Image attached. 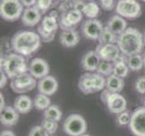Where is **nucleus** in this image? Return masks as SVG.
Segmentation results:
<instances>
[{
    "mask_svg": "<svg viewBox=\"0 0 145 136\" xmlns=\"http://www.w3.org/2000/svg\"><path fill=\"white\" fill-rule=\"evenodd\" d=\"M41 36L33 31H19L11 39V48L14 53L28 56L37 52L41 46Z\"/></svg>",
    "mask_w": 145,
    "mask_h": 136,
    "instance_id": "f257e3e1",
    "label": "nucleus"
},
{
    "mask_svg": "<svg viewBox=\"0 0 145 136\" xmlns=\"http://www.w3.org/2000/svg\"><path fill=\"white\" fill-rule=\"evenodd\" d=\"M116 44L121 53L126 56L141 54L144 46L143 34L136 28L128 27L118 36Z\"/></svg>",
    "mask_w": 145,
    "mask_h": 136,
    "instance_id": "f03ea898",
    "label": "nucleus"
},
{
    "mask_svg": "<svg viewBox=\"0 0 145 136\" xmlns=\"http://www.w3.org/2000/svg\"><path fill=\"white\" fill-rule=\"evenodd\" d=\"M1 70L7 74L9 79H14L29 71L26 59L24 55L11 53L1 57Z\"/></svg>",
    "mask_w": 145,
    "mask_h": 136,
    "instance_id": "7ed1b4c3",
    "label": "nucleus"
},
{
    "mask_svg": "<svg viewBox=\"0 0 145 136\" xmlns=\"http://www.w3.org/2000/svg\"><path fill=\"white\" fill-rule=\"evenodd\" d=\"M24 6L20 0H1L0 16L7 22H14L22 17Z\"/></svg>",
    "mask_w": 145,
    "mask_h": 136,
    "instance_id": "20e7f679",
    "label": "nucleus"
},
{
    "mask_svg": "<svg viewBox=\"0 0 145 136\" xmlns=\"http://www.w3.org/2000/svg\"><path fill=\"white\" fill-rule=\"evenodd\" d=\"M87 129L86 120L78 113L69 114L63 123V131L69 136H81L86 133Z\"/></svg>",
    "mask_w": 145,
    "mask_h": 136,
    "instance_id": "39448f33",
    "label": "nucleus"
},
{
    "mask_svg": "<svg viewBox=\"0 0 145 136\" xmlns=\"http://www.w3.org/2000/svg\"><path fill=\"white\" fill-rule=\"evenodd\" d=\"M116 11L123 18L134 19L141 17L142 7L137 0H118Z\"/></svg>",
    "mask_w": 145,
    "mask_h": 136,
    "instance_id": "423d86ee",
    "label": "nucleus"
},
{
    "mask_svg": "<svg viewBox=\"0 0 145 136\" xmlns=\"http://www.w3.org/2000/svg\"><path fill=\"white\" fill-rule=\"evenodd\" d=\"M59 27V20L55 19L50 16L44 17L42 20V23L38 26L37 30L39 36L44 42L50 43L54 39L58 28Z\"/></svg>",
    "mask_w": 145,
    "mask_h": 136,
    "instance_id": "0eeeda50",
    "label": "nucleus"
},
{
    "mask_svg": "<svg viewBox=\"0 0 145 136\" xmlns=\"http://www.w3.org/2000/svg\"><path fill=\"white\" fill-rule=\"evenodd\" d=\"M37 81L29 72L23 74L11 81V88L17 94H24L37 86Z\"/></svg>",
    "mask_w": 145,
    "mask_h": 136,
    "instance_id": "6e6552de",
    "label": "nucleus"
},
{
    "mask_svg": "<svg viewBox=\"0 0 145 136\" xmlns=\"http://www.w3.org/2000/svg\"><path fill=\"white\" fill-rule=\"evenodd\" d=\"M129 129L134 136H145V107H141L132 113Z\"/></svg>",
    "mask_w": 145,
    "mask_h": 136,
    "instance_id": "1a4fd4ad",
    "label": "nucleus"
},
{
    "mask_svg": "<svg viewBox=\"0 0 145 136\" xmlns=\"http://www.w3.org/2000/svg\"><path fill=\"white\" fill-rule=\"evenodd\" d=\"M103 30L104 27L102 23L97 18H88V20H85L81 26V32L83 36L87 39L90 40H98Z\"/></svg>",
    "mask_w": 145,
    "mask_h": 136,
    "instance_id": "9d476101",
    "label": "nucleus"
},
{
    "mask_svg": "<svg viewBox=\"0 0 145 136\" xmlns=\"http://www.w3.org/2000/svg\"><path fill=\"white\" fill-rule=\"evenodd\" d=\"M82 18V12H79L75 9H71L66 13L61 14V17L59 19V28H61L62 31L68 29H74L73 27L77 26L79 22H81Z\"/></svg>",
    "mask_w": 145,
    "mask_h": 136,
    "instance_id": "9b49d317",
    "label": "nucleus"
},
{
    "mask_svg": "<svg viewBox=\"0 0 145 136\" xmlns=\"http://www.w3.org/2000/svg\"><path fill=\"white\" fill-rule=\"evenodd\" d=\"M107 109L114 114H119L126 111L127 102L122 94L119 93H111L108 96L106 102L105 103Z\"/></svg>",
    "mask_w": 145,
    "mask_h": 136,
    "instance_id": "f8f14e48",
    "label": "nucleus"
},
{
    "mask_svg": "<svg viewBox=\"0 0 145 136\" xmlns=\"http://www.w3.org/2000/svg\"><path fill=\"white\" fill-rule=\"evenodd\" d=\"M96 52L101 60L114 63L117 57L121 54V51L116 44H98L96 49Z\"/></svg>",
    "mask_w": 145,
    "mask_h": 136,
    "instance_id": "ddd939ff",
    "label": "nucleus"
},
{
    "mask_svg": "<svg viewBox=\"0 0 145 136\" xmlns=\"http://www.w3.org/2000/svg\"><path fill=\"white\" fill-rule=\"evenodd\" d=\"M35 79H42L49 75L50 65L46 60L42 58L36 57L33 59L29 64V71Z\"/></svg>",
    "mask_w": 145,
    "mask_h": 136,
    "instance_id": "4468645a",
    "label": "nucleus"
},
{
    "mask_svg": "<svg viewBox=\"0 0 145 136\" xmlns=\"http://www.w3.org/2000/svg\"><path fill=\"white\" fill-rule=\"evenodd\" d=\"M59 87L58 81L52 75H47V76L40 79L37 84V88L39 93L46 94L48 96L53 95L57 92Z\"/></svg>",
    "mask_w": 145,
    "mask_h": 136,
    "instance_id": "2eb2a0df",
    "label": "nucleus"
},
{
    "mask_svg": "<svg viewBox=\"0 0 145 136\" xmlns=\"http://www.w3.org/2000/svg\"><path fill=\"white\" fill-rule=\"evenodd\" d=\"M42 18L41 11L35 7H26L22 15V23L26 27H35L39 24Z\"/></svg>",
    "mask_w": 145,
    "mask_h": 136,
    "instance_id": "dca6fc26",
    "label": "nucleus"
},
{
    "mask_svg": "<svg viewBox=\"0 0 145 136\" xmlns=\"http://www.w3.org/2000/svg\"><path fill=\"white\" fill-rule=\"evenodd\" d=\"M100 62H101V59L95 50V51H88L83 55L81 59V65L84 70L92 73L97 70Z\"/></svg>",
    "mask_w": 145,
    "mask_h": 136,
    "instance_id": "f3484780",
    "label": "nucleus"
},
{
    "mask_svg": "<svg viewBox=\"0 0 145 136\" xmlns=\"http://www.w3.org/2000/svg\"><path fill=\"white\" fill-rule=\"evenodd\" d=\"M59 43H61L63 46L71 48L76 46L79 43L80 40V36H79L78 32L75 29H68L63 30V31L59 34Z\"/></svg>",
    "mask_w": 145,
    "mask_h": 136,
    "instance_id": "a211bd4d",
    "label": "nucleus"
},
{
    "mask_svg": "<svg viewBox=\"0 0 145 136\" xmlns=\"http://www.w3.org/2000/svg\"><path fill=\"white\" fill-rule=\"evenodd\" d=\"M19 120V113L14 106H6L0 111V121L5 126H13Z\"/></svg>",
    "mask_w": 145,
    "mask_h": 136,
    "instance_id": "6ab92c4d",
    "label": "nucleus"
},
{
    "mask_svg": "<svg viewBox=\"0 0 145 136\" xmlns=\"http://www.w3.org/2000/svg\"><path fill=\"white\" fill-rule=\"evenodd\" d=\"M106 27L116 36H120L127 29V23L124 18L119 15H114L108 20Z\"/></svg>",
    "mask_w": 145,
    "mask_h": 136,
    "instance_id": "aec40b11",
    "label": "nucleus"
},
{
    "mask_svg": "<svg viewBox=\"0 0 145 136\" xmlns=\"http://www.w3.org/2000/svg\"><path fill=\"white\" fill-rule=\"evenodd\" d=\"M33 102L32 99L25 94H21L16 98L14 102V107L19 113L25 114L28 113L33 109Z\"/></svg>",
    "mask_w": 145,
    "mask_h": 136,
    "instance_id": "412c9836",
    "label": "nucleus"
},
{
    "mask_svg": "<svg viewBox=\"0 0 145 136\" xmlns=\"http://www.w3.org/2000/svg\"><path fill=\"white\" fill-rule=\"evenodd\" d=\"M124 87V81L121 77H118L116 74H111L106 78V89L111 93H120Z\"/></svg>",
    "mask_w": 145,
    "mask_h": 136,
    "instance_id": "4be33fe9",
    "label": "nucleus"
},
{
    "mask_svg": "<svg viewBox=\"0 0 145 136\" xmlns=\"http://www.w3.org/2000/svg\"><path fill=\"white\" fill-rule=\"evenodd\" d=\"M78 88L85 94H89L94 93L92 73L88 72L81 75L78 81Z\"/></svg>",
    "mask_w": 145,
    "mask_h": 136,
    "instance_id": "5701e85b",
    "label": "nucleus"
},
{
    "mask_svg": "<svg viewBox=\"0 0 145 136\" xmlns=\"http://www.w3.org/2000/svg\"><path fill=\"white\" fill-rule=\"evenodd\" d=\"M52 105V101L46 94L39 93L33 99V106L39 111H45Z\"/></svg>",
    "mask_w": 145,
    "mask_h": 136,
    "instance_id": "b1692460",
    "label": "nucleus"
},
{
    "mask_svg": "<svg viewBox=\"0 0 145 136\" xmlns=\"http://www.w3.org/2000/svg\"><path fill=\"white\" fill-rule=\"evenodd\" d=\"M43 117L44 119H48L53 121V122H59L62 117V113L61 109H59L57 105L52 104L51 106L48 107L43 113Z\"/></svg>",
    "mask_w": 145,
    "mask_h": 136,
    "instance_id": "393cba45",
    "label": "nucleus"
},
{
    "mask_svg": "<svg viewBox=\"0 0 145 136\" xmlns=\"http://www.w3.org/2000/svg\"><path fill=\"white\" fill-rule=\"evenodd\" d=\"M127 64L130 70H132L133 72H137L144 66L143 56L140 54L127 56Z\"/></svg>",
    "mask_w": 145,
    "mask_h": 136,
    "instance_id": "a878e982",
    "label": "nucleus"
},
{
    "mask_svg": "<svg viewBox=\"0 0 145 136\" xmlns=\"http://www.w3.org/2000/svg\"><path fill=\"white\" fill-rule=\"evenodd\" d=\"M118 36L112 33L110 30L105 27L101 34L98 38V42L100 44H116L117 43Z\"/></svg>",
    "mask_w": 145,
    "mask_h": 136,
    "instance_id": "bb28decb",
    "label": "nucleus"
},
{
    "mask_svg": "<svg viewBox=\"0 0 145 136\" xmlns=\"http://www.w3.org/2000/svg\"><path fill=\"white\" fill-rule=\"evenodd\" d=\"M100 13V9L98 5L94 2H88L86 4V7H85L83 10V14L86 16L88 19H95L98 17V15Z\"/></svg>",
    "mask_w": 145,
    "mask_h": 136,
    "instance_id": "cd10ccee",
    "label": "nucleus"
},
{
    "mask_svg": "<svg viewBox=\"0 0 145 136\" xmlns=\"http://www.w3.org/2000/svg\"><path fill=\"white\" fill-rule=\"evenodd\" d=\"M92 80H93L94 93L103 91L104 88L106 87V79H105V77L102 74H100L98 73H92Z\"/></svg>",
    "mask_w": 145,
    "mask_h": 136,
    "instance_id": "c85d7f7f",
    "label": "nucleus"
},
{
    "mask_svg": "<svg viewBox=\"0 0 145 136\" xmlns=\"http://www.w3.org/2000/svg\"><path fill=\"white\" fill-rule=\"evenodd\" d=\"M113 71H114V64L112 62H108V61H104V60H101L100 62L97 73L102 74L103 76H109V75L113 74Z\"/></svg>",
    "mask_w": 145,
    "mask_h": 136,
    "instance_id": "c756f323",
    "label": "nucleus"
},
{
    "mask_svg": "<svg viewBox=\"0 0 145 136\" xmlns=\"http://www.w3.org/2000/svg\"><path fill=\"white\" fill-rule=\"evenodd\" d=\"M114 64V71L113 74L117 75L118 77L125 78L129 74V67L127 63H113Z\"/></svg>",
    "mask_w": 145,
    "mask_h": 136,
    "instance_id": "7c9ffc66",
    "label": "nucleus"
},
{
    "mask_svg": "<svg viewBox=\"0 0 145 136\" xmlns=\"http://www.w3.org/2000/svg\"><path fill=\"white\" fill-rule=\"evenodd\" d=\"M56 6L54 0H37L35 7L41 11L42 14H45L52 7Z\"/></svg>",
    "mask_w": 145,
    "mask_h": 136,
    "instance_id": "2f4dec72",
    "label": "nucleus"
},
{
    "mask_svg": "<svg viewBox=\"0 0 145 136\" xmlns=\"http://www.w3.org/2000/svg\"><path fill=\"white\" fill-rule=\"evenodd\" d=\"M42 126L46 130V132L50 135H51V134H53L56 133V131L58 129V123L43 118L42 122Z\"/></svg>",
    "mask_w": 145,
    "mask_h": 136,
    "instance_id": "473e14b6",
    "label": "nucleus"
},
{
    "mask_svg": "<svg viewBox=\"0 0 145 136\" xmlns=\"http://www.w3.org/2000/svg\"><path fill=\"white\" fill-rule=\"evenodd\" d=\"M132 119V114L130 113L128 111H124V112L117 114V123L120 126H125V125H129L130 122Z\"/></svg>",
    "mask_w": 145,
    "mask_h": 136,
    "instance_id": "72a5a7b5",
    "label": "nucleus"
},
{
    "mask_svg": "<svg viewBox=\"0 0 145 136\" xmlns=\"http://www.w3.org/2000/svg\"><path fill=\"white\" fill-rule=\"evenodd\" d=\"M28 136H50L42 125H35L30 130Z\"/></svg>",
    "mask_w": 145,
    "mask_h": 136,
    "instance_id": "f704fd0d",
    "label": "nucleus"
},
{
    "mask_svg": "<svg viewBox=\"0 0 145 136\" xmlns=\"http://www.w3.org/2000/svg\"><path fill=\"white\" fill-rule=\"evenodd\" d=\"M135 89L138 93L144 94H145V76L140 77L135 82Z\"/></svg>",
    "mask_w": 145,
    "mask_h": 136,
    "instance_id": "c9c22d12",
    "label": "nucleus"
},
{
    "mask_svg": "<svg viewBox=\"0 0 145 136\" xmlns=\"http://www.w3.org/2000/svg\"><path fill=\"white\" fill-rule=\"evenodd\" d=\"M71 4H72V9L78 10L79 12L83 13V10L86 7V2L84 0H71Z\"/></svg>",
    "mask_w": 145,
    "mask_h": 136,
    "instance_id": "e433bc0d",
    "label": "nucleus"
},
{
    "mask_svg": "<svg viewBox=\"0 0 145 136\" xmlns=\"http://www.w3.org/2000/svg\"><path fill=\"white\" fill-rule=\"evenodd\" d=\"M104 10H112L114 7V0H97Z\"/></svg>",
    "mask_w": 145,
    "mask_h": 136,
    "instance_id": "4c0bfd02",
    "label": "nucleus"
},
{
    "mask_svg": "<svg viewBox=\"0 0 145 136\" xmlns=\"http://www.w3.org/2000/svg\"><path fill=\"white\" fill-rule=\"evenodd\" d=\"M71 9H72L71 0H69V1H62L61 5H59V11L61 12V14L66 13Z\"/></svg>",
    "mask_w": 145,
    "mask_h": 136,
    "instance_id": "58836bf2",
    "label": "nucleus"
},
{
    "mask_svg": "<svg viewBox=\"0 0 145 136\" xmlns=\"http://www.w3.org/2000/svg\"><path fill=\"white\" fill-rule=\"evenodd\" d=\"M7 81H8V76L3 70H1V73H0V87L4 88L7 85Z\"/></svg>",
    "mask_w": 145,
    "mask_h": 136,
    "instance_id": "ea45409f",
    "label": "nucleus"
},
{
    "mask_svg": "<svg viewBox=\"0 0 145 136\" xmlns=\"http://www.w3.org/2000/svg\"><path fill=\"white\" fill-rule=\"evenodd\" d=\"M20 1H21V3L23 4L24 7H30L35 6L37 0H20Z\"/></svg>",
    "mask_w": 145,
    "mask_h": 136,
    "instance_id": "a19ab883",
    "label": "nucleus"
},
{
    "mask_svg": "<svg viewBox=\"0 0 145 136\" xmlns=\"http://www.w3.org/2000/svg\"><path fill=\"white\" fill-rule=\"evenodd\" d=\"M110 94H111V92L108 91L107 89H105V90L102 91V93H101V99H102V102L104 103L106 102V100H107L108 96L110 95Z\"/></svg>",
    "mask_w": 145,
    "mask_h": 136,
    "instance_id": "79ce46f5",
    "label": "nucleus"
},
{
    "mask_svg": "<svg viewBox=\"0 0 145 136\" xmlns=\"http://www.w3.org/2000/svg\"><path fill=\"white\" fill-rule=\"evenodd\" d=\"M49 16L53 17V18H55V19H57V20H59V17H61V15H59V13L58 11H56V10H53V11L50 12L49 13Z\"/></svg>",
    "mask_w": 145,
    "mask_h": 136,
    "instance_id": "37998d69",
    "label": "nucleus"
},
{
    "mask_svg": "<svg viewBox=\"0 0 145 136\" xmlns=\"http://www.w3.org/2000/svg\"><path fill=\"white\" fill-rule=\"evenodd\" d=\"M0 136H16L12 131H9V130H5L1 133V135Z\"/></svg>",
    "mask_w": 145,
    "mask_h": 136,
    "instance_id": "c03bdc74",
    "label": "nucleus"
},
{
    "mask_svg": "<svg viewBox=\"0 0 145 136\" xmlns=\"http://www.w3.org/2000/svg\"><path fill=\"white\" fill-rule=\"evenodd\" d=\"M5 107H6V104H5V97L1 94H0V111H2Z\"/></svg>",
    "mask_w": 145,
    "mask_h": 136,
    "instance_id": "a18cd8bd",
    "label": "nucleus"
},
{
    "mask_svg": "<svg viewBox=\"0 0 145 136\" xmlns=\"http://www.w3.org/2000/svg\"><path fill=\"white\" fill-rule=\"evenodd\" d=\"M143 65H144V67H145V54H143Z\"/></svg>",
    "mask_w": 145,
    "mask_h": 136,
    "instance_id": "49530a36",
    "label": "nucleus"
},
{
    "mask_svg": "<svg viewBox=\"0 0 145 136\" xmlns=\"http://www.w3.org/2000/svg\"><path fill=\"white\" fill-rule=\"evenodd\" d=\"M143 42H144V44H145V32L143 34Z\"/></svg>",
    "mask_w": 145,
    "mask_h": 136,
    "instance_id": "de8ad7c7",
    "label": "nucleus"
},
{
    "mask_svg": "<svg viewBox=\"0 0 145 136\" xmlns=\"http://www.w3.org/2000/svg\"><path fill=\"white\" fill-rule=\"evenodd\" d=\"M85 2H91V1H94V0H84Z\"/></svg>",
    "mask_w": 145,
    "mask_h": 136,
    "instance_id": "09e8293b",
    "label": "nucleus"
},
{
    "mask_svg": "<svg viewBox=\"0 0 145 136\" xmlns=\"http://www.w3.org/2000/svg\"><path fill=\"white\" fill-rule=\"evenodd\" d=\"M81 136H90V135H89V134H86V133H85V134H82Z\"/></svg>",
    "mask_w": 145,
    "mask_h": 136,
    "instance_id": "8fccbe9b",
    "label": "nucleus"
},
{
    "mask_svg": "<svg viewBox=\"0 0 145 136\" xmlns=\"http://www.w3.org/2000/svg\"><path fill=\"white\" fill-rule=\"evenodd\" d=\"M61 1H69V0H61Z\"/></svg>",
    "mask_w": 145,
    "mask_h": 136,
    "instance_id": "3c124183",
    "label": "nucleus"
},
{
    "mask_svg": "<svg viewBox=\"0 0 145 136\" xmlns=\"http://www.w3.org/2000/svg\"><path fill=\"white\" fill-rule=\"evenodd\" d=\"M144 107H145V98H144Z\"/></svg>",
    "mask_w": 145,
    "mask_h": 136,
    "instance_id": "603ef678",
    "label": "nucleus"
},
{
    "mask_svg": "<svg viewBox=\"0 0 145 136\" xmlns=\"http://www.w3.org/2000/svg\"><path fill=\"white\" fill-rule=\"evenodd\" d=\"M142 1H143V2H145V0H142Z\"/></svg>",
    "mask_w": 145,
    "mask_h": 136,
    "instance_id": "864d4df0",
    "label": "nucleus"
}]
</instances>
